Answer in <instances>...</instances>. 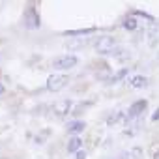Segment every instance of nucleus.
Instances as JSON below:
<instances>
[{
    "label": "nucleus",
    "mask_w": 159,
    "mask_h": 159,
    "mask_svg": "<svg viewBox=\"0 0 159 159\" xmlns=\"http://www.w3.org/2000/svg\"><path fill=\"white\" fill-rule=\"evenodd\" d=\"M92 103L94 101H79V103H75L73 105V111H71V118H81L92 107Z\"/></svg>",
    "instance_id": "f8f14e48"
},
{
    "label": "nucleus",
    "mask_w": 159,
    "mask_h": 159,
    "mask_svg": "<svg viewBox=\"0 0 159 159\" xmlns=\"http://www.w3.org/2000/svg\"><path fill=\"white\" fill-rule=\"evenodd\" d=\"M92 45H94V51H96L98 54H101V56H111V54L114 52V49L118 47V39H116L114 36H111V34H103V36L94 38Z\"/></svg>",
    "instance_id": "7ed1b4c3"
},
{
    "label": "nucleus",
    "mask_w": 159,
    "mask_h": 159,
    "mask_svg": "<svg viewBox=\"0 0 159 159\" xmlns=\"http://www.w3.org/2000/svg\"><path fill=\"white\" fill-rule=\"evenodd\" d=\"M96 26H88V28H75V30H64L60 36L62 38H71V39H81V38H90L96 34Z\"/></svg>",
    "instance_id": "6e6552de"
},
{
    "label": "nucleus",
    "mask_w": 159,
    "mask_h": 159,
    "mask_svg": "<svg viewBox=\"0 0 159 159\" xmlns=\"http://www.w3.org/2000/svg\"><path fill=\"white\" fill-rule=\"evenodd\" d=\"M77 64H79V56L75 52H66V54L52 56L49 62V67L54 69V73H64L67 69H73Z\"/></svg>",
    "instance_id": "f257e3e1"
},
{
    "label": "nucleus",
    "mask_w": 159,
    "mask_h": 159,
    "mask_svg": "<svg viewBox=\"0 0 159 159\" xmlns=\"http://www.w3.org/2000/svg\"><path fill=\"white\" fill-rule=\"evenodd\" d=\"M64 129H66V133H67L69 137H71V135H81V133L86 129V122L81 120V118H71V120L66 122Z\"/></svg>",
    "instance_id": "1a4fd4ad"
},
{
    "label": "nucleus",
    "mask_w": 159,
    "mask_h": 159,
    "mask_svg": "<svg viewBox=\"0 0 159 159\" xmlns=\"http://www.w3.org/2000/svg\"><path fill=\"white\" fill-rule=\"evenodd\" d=\"M152 122H159V107L153 111V114H152Z\"/></svg>",
    "instance_id": "6ab92c4d"
},
{
    "label": "nucleus",
    "mask_w": 159,
    "mask_h": 159,
    "mask_svg": "<svg viewBox=\"0 0 159 159\" xmlns=\"http://www.w3.org/2000/svg\"><path fill=\"white\" fill-rule=\"evenodd\" d=\"M69 83H71V77H69V75H64V73H51V75L47 77V81H45V90L56 94V92L67 88Z\"/></svg>",
    "instance_id": "20e7f679"
},
{
    "label": "nucleus",
    "mask_w": 159,
    "mask_h": 159,
    "mask_svg": "<svg viewBox=\"0 0 159 159\" xmlns=\"http://www.w3.org/2000/svg\"><path fill=\"white\" fill-rule=\"evenodd\" d=\"M51 135H52V129H49V127H45V129H39L36 135H34V142L36 144H45L49 139H51Z\"/></svg>",
    "instance_id": "4468645a"
},
{
    "label": "nucleus",
    "mask_w": 159,
    "mask_h": 159,
    "mask_svg": "<svg viewBox=\"0 0 159 159\" xmlns=\"http://www.w3.org/2000/svg\"><path fill=\"white\" fill-rule=\"evenodd\" d=\"M23 25L26 30L34 32L41 26V15H39V4L36 2H28L23 13Z\"/></svg>",
    "instance_id": "f03ea898"
},
{
    "label": "nucleus",
    "mask_w": 159,
    "mask_h": 159,
    "mask_svg": "<svg viewBox=\"0 0 159 159\" xmlns=\"http://www.w3.org/2000/svg\"><path fill=\"white\" fill-rule=\"evenodd\" d=\"M122 28L127 30V32H137L140 28V25H139V21H137L135 15H125L124 21H122Z\"/></svg>",
    "instance_id": "ddd939ff"
},
{
    "label": "nucleus",
    "mask_w": 159,
    "mask_h": 159,
    "mask_svg": "<svg viewBox=\"0 0 159 159\" xmlns=\"http://www.w3.org/2000/svg\"><path fill=\"white\" fill-rule=\"evenodd\" d=\"M127 84H129L133 90H142V88H146V86L150 84V81H148L146 75L137 73V75H131V77L127 79Z\"/></svg>",
    "instance_id": "9b49d317"
},
{
    "label": "nucleus",
    "mask_w": 159,
    "mask_h": 159,
    "mask_svg": "<svg viewBox=\"0 0 159 159\" xmlns=\"http://www.w3.org/2000/svg\"><path fill=\"white\" fill-rule=\"evenodd\" d=\"M73 101L71 99H60L56 103H51V114H54L56 118H66V116H71V111H73Z\"/></svg>",
    "instance_id": "39448f33"
},
{
    "label": "nucleus",
    "mask_w": 159,
    "mask_h": 159,
    "mask_svg": "<svg viewBox=\"0 0 159 159\" xmlns=\"http://www.w3.org/2000/svg\"><path fill=\"white\" fill-rule=\"evenodd\" d=\"M92 67H94V77L98 79V81H103V83H109V81H111L112 69H111V66H109L107 62L99 60V62H96Z\"/></svg>",
    "instance_id": "0eeeda50"
},
{
    "label": "nucleus",
    "mask_w": 159,
    "mask_h": 159,
    "mask_svg": "<svg viewBox=\"0 0 159 159\" xmlns=\"http://www.w3.org/2000/svg\"><path fill=\"white\" fill-rule=\"evenodd\" d=\"M150 155H152V159H159V142H155V144H152V150H150Z\"/></svg>",
    "instance_id": "f3484780"
},
{
    "label": "nucleus",
    "mask_w": 159,
    "mask_h": 159,
    "mask_svg": "<svg viewBox=\"0 0 159 159\" xmlns=\"http://www.w3.org/2000/svg\"><path fill=\"white\" fill-rule=\"evenodd\" d=\"M127 73H129V67H122L120 71L112 73V77H111V81H109V84H114V83H120V81H124V79L127 77Z\"/></svg>",
    "instance_id": "2eb2a0df"
},
{
    "label": "nucleus",
    "mask_w": 159,
    "mask_h": 159,
    "mask_svg": "<svg viewBox=\"0 0 159 159\" xmlns=\"http://www.w3.org/2000/svg\"><path fill=\"white\" fill-rule=\"evenodd\" d=\"M146 109H148V101H146V99H137L135 103H131V105H129V109H127L129 125H131V122H133V120L142 118V114L146 112ZM129 125H127V127H129Z\"/></svg>",
    "instance_id": "423d86ee"
},
{
    "label": "nucleus",
    "mask_w": 159,
    "mask_h": 159,
    "mask_svg": "<svg viewBox=\"0 0 159 159\" xmlns=\"http://www.w3.org/2000/svg\"><path fill=\"white\" fill-rule=\"evenodd\" d=\"M6 92H8V88H6V84H4L2 81H0V96H4Z\"/></svg>",
    "instance_id": "aec40b11"
},
{
    "label": "nucleus",
    "mask_w": 159,
    "mask_h": 159,
    "mask_svg": "<svg viewBox=\"0 0 159 159\" xmlns=\"http://www.w3.org/2000/svg\"><path fill=\"white\" fill-rule=\"evenodd\" d=\"M83 148H84V139L81 135H71L67 139V142H66V152L69 155H75L79 150H83Z\"/></svg>",
    "instance_id": "9d476101"
},
{
    "label": "nucleus",
    "mask_w": 159,
    "mask_h": 159,
    "mask_svg": "<svg viewBox=\"0 0 159 159\" xmlns=\"http://www.w3.org/2000/svg\"><path fill=\"white\" fill-rule=\"evenodd\" d=\"M129 157L131 159H144V148L142 146H133L129 150Z\"/></svg>",
    "instance_id": "dca6fc26"
},
{
    "label": "nucleus",
    "mask_w": 159,
    "mask_h": 159,
    "mask_svg": "<svg viewBox=\"0 0 159 159\" xmlns=\"http://www.w3.org/2000/svg\"><path fill=\"white\" fill-rule=\"evenodd\" d=\"M73 157H75V159H86V157H88V150H86V148L79 150V152H77V153H75Z\"/></svg>",
    "instance_id": "a211bd4d"
}]
</instances>
